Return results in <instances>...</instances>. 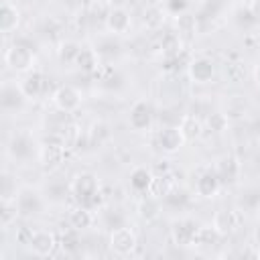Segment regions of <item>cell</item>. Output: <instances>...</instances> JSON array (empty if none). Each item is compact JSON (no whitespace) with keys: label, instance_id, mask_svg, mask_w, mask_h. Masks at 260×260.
Returning a JSON list of instances; mask_svg holds the SVG:
<instances>
[{"label":"cell","instance_id":"cell-1","mask_svg":"<svg viewBox=\"0 0 260 260\" xmlns=\"http://www.w3.org/2000/svg\"><path fill=\"white\" fill-rule=\"evenodd\" d=\"M69 193L79 205L89 207V209H95L102 201L100 183L93 173H77L69 183Z\"/></svg>","mask_w":260,"mask_h":260},{"label":"cell","instance_id":"cell-2","mask_svg":"<svg viewBox=\"0 0 260 260\" xmlns=\"http://www.w3.org/2000/svg\"><path fill=\"white\" fill-rule=\"evenodd\" d=\"M65 154H67L65 144L61 142L59 134L53 132V134L41 144V148H39V162H41L43 169L53 171V169L61 167V162L65 160Z\"/></svg>","mask_w":260,"mask_h":260},{"label":"cell","instance_id":"cell-3","mask_svg":"<svg viewBox=\"0 0 260 260\" xmlns=\"http://www.w3.org/2000/svg\"><path fill=\"white\" fill-rule=\"evenodd\" d=\"M4 61H6V65L12 71H16V73H28V71L35 69L37 57H35V51L30 47L20 45V43H14L12 47L6 49Z\"/></svg>","mask_w":260,"mask_h":260},{"label":"cell","instance_id":"cell-4","mask_svg":"<svg viewBox=\"0 0 260 260\" xmlns=\"http://www.w3.org/2000/svg\"><path fill=\"white\" fill-rule=\"evenodd\" d=\"M108 244H110V250L114 254H118V256H130L136 250V234L130 228H126V225L114 228V230H110Z\"/></svg>","mask_w":260,"mask_h":260},{"label":"cell","instance_id":"cell-5","mask_svg":"<svg viewBox=\"0 0 260 260\" xmlns=\"http://www.w3.org/2000/svg\"><path fill=\"white\" fill-rule=\"evenodd\" d=\"M51 98H53V104L57 106V110L65 112V114H73L81 106V93L73 85H59Z\"/></svg>","mask_w":260,"mask_h":260},{"label":"cell","instance_id":"cell-6","mask_svg":"<svg viewBox=\"0 0 260 260\" xmlns=\"http://www.w3.org/2000/svg\"><path fill=\"white\" fill-rule=\"evenodd\" d=\"M154 144H156L158 150H162V152H167V154H173V152H177V150L185 144V138H183V134H181L179 128L165 126V128L156 130V134H154Z\"/></svg>","mask_w":260,"mask_h":260},{"label":"cell","instance_id":"cell-7","mask_svg":"<svg viewBox=\"0 0 260 260\" xmlns=\"http://www.w3.org/2000/svg\"><path fill=\"white\" fill-rule=\"evenodd\" d=\"M16 205H18V211L22 217H30V215H37L43 211V197L39 195V191L30 189V187H24L16 193Z\"/></svg>","mask_w":260,"mask_h":260},{"label":"cell","instance_id":"cell-8","mask_svg":"<svg viewBox=\"0 0 260 260\" xmlns=\"http://www.w3.org/2000/svg\"><path fill=\"white\" fill-rule=\"evenodd\" d=\"M213 171L221 181V185H234L240 177V160L234 154H223L215 160Z\"/></svg>","mask_w":260,"mask_h":260},{"label":"cell","instance_id":"cell-9","mask_svg":"<svg viewBox=\"0 0 260 260\" xmlns=\"http://www.w3.org/2000/svg\"><path fill=\"white\" fill-rule=\"evenodd\" d=\"M242 221H244V219H242L240 211H236V209H219V211H215L211 225H213L221 236H230V234H234L236 230H240Z\"/></svg>","mask_w":260,"mask_h":260},{"label":"cell","instance_id":"cell-10","mask_svg":"<svg viewBox=\"0 0 260 260\" xmlns=\"http://www.w3.org/2000/svg\"><path fill=\"white\" fill-rule=\"evenodd\" d=\"M57 244H59V242H57V238H55L53 232L37 230V232H32V236H30L28 248H30V252H32L35 256L45 258V256H51V254H53V250L57 248Z\"/></svg>","mask_w":260,"mask_h":260},{"label":"cell","instance_id":"cell-11","mask_svg":"<svg viewBox=\"0 0 260 260\" xmlns=\"http://www.w3.org/2000/svg\"><path fill=\"white\" fill-rule=\"evenodd\" d=\"M128 124H130V128L136 130V132H142V130H148V128H150V124H152V110H150L148 102L138 100V102L130 108Z\"/></svg>","mask_w":260,"mask_h":260},{"label":"cell","instance_id":"cell-12","mask_svg":"<svg viewBox=\"0 0 260 260\" xmlns=\"http://www.w3.org/2000/svg\"><path fill=\"white\" fill-rule=\"evenodd\" d=\"M187 71L195 83H207L215 73V63L209 57L201 55V57H195L187 63Z\"/></svg>","mask_w":260,"mask_h":260},{"label":"cell","instance_id":"cell-13","mask_svg":"<svg viewBox=\"0 0 260 260\" xmlns=\"http://www.w3.org/2000/svg\"><path fill=\"white\" fill-rule=\"evenodd\" d=\"M47 77H45V73H41V71H28V73H24V77L20 79V89H22V93H24V98H30V100H35V98H39V95H43L45 93V89H47Z\"/></svg>","mask_w":260,"mask_h":260},{"label":"cell","instance_id":"cell-14","mask_svg":"<svg viewBox=\"0 0 260 260\" xmlns=\"http://www.w3.org/2000/svg\"><path fill=\"white\" fill-rule=\"evenodd\" d=\"M219 189H221V181L217 179V175H215L213 169H205V171H201L197 175V179H195V191H197V195L209 199V197H215L219 193Z\"/></svg>","mask_w":260,"mask_h":260},{"label":"cell","instance_id":"cell-15","mask_svg":"<svg viewBox=\"0 0 260 260\" xmlns=\"http://www.w3.org/2000/svg\"><path fill=\"white\" fill-rule=\"evenodd\" d=\"M197 230H199V228H197L195 221H191V219L175 221L173 228H171V240H173L177 246H191V244H195Z\"/></svg>","mask_w":260,"mask_h":260},{"label":"cell","instance_id":"cell-16","mask_svg":"<svg viewBox=\"0 0 260 260\" xmlns=\"http://www.w3.org/2000/svg\"><path fill=\"white\" fill-rule=\"evenodd\" d=\"M130 12L126 8H110L106 12V26L112 35H124L130 30Z\"/></svg>","mask_w":260,"mask_h":260},{"label":"cell","instance_id":"cell-17","mask_svg":"<svg viewBox=\"0 0 260 260\" xmlns=\"http://www.w3.org/2000/svg\"><path fill=\"white\" fill-rule=\"evenodd\" d=\"M20 22V10L16 8V4H12L10 0H2L0 6V30L4 35L12 32Z\"/></svg>","mask_w":260,"mask_h":260},{"label":"cell","instance_id":"cell-18","mask_svg":"<svg viewBox=\"0 0 260 260\" xmlns=\"http://www.w3.org/2000/svg\"><path fill=\"white\" fill-rule=\"evenodd\" d=\"M136 211H138V217L144 219V221H152L160 215V199L154 197V195H144L138 199L136 203Z\"/></svg>","mask_w":260,"mask_h":260},{"label":"cell","instance_id":"cell-19","mask_svg":"<svg viewBox=\"0 0 260 260\" xmlns=\"http://www.w3.org/2000/svg\"><path fill=\"white\" fill-rule=\"evenodd\" d=\"M8 152L14 158H26V156H30V152H32V140H30V136L24 134V132L12 134V138L8 142Z\"/></svg>","mask_w":260,"mask_h":260},{"label":"cell","instance_id":"cell-20","mask_svg":"<svg viewBox=\"0 0 260 260\" xmlns=\"http://www.w3.org/2000/svg\"><path fill=\"white\" fill-rule=\"evenodd\" d=\"M93 209H89V207H83V205H79L77 203V207L75 209H71L69 211V225L71 228H75V230H87V228H91L93 225Z\"/></svg>","mask_w":260,"mask_h":260},{"label":"cell","instance_id":"cell-21","mask_svg":"<svg viewBox=\"0 0 260 260\" xmlns=\"http://www.w3.org/2000/svg\"><path fill=\"white\" fill-rule=\"evenodd\" d=\"M24 102V93L20 85L16 83H4L2 85V108L4 110H16Z\"/></svg>","mask_w":260,"mask_h":260},{"label":"cell","instance_id":"cell-22","mask_svg":"<svg viewBox=\"0 0 260 260\" xmlns=\"http://www.w3.org/2000/svg\"><path fill=\"white\" fill-rule=\"evenodd\" d=\"M173 189H175V183H173L171 173H158V175L152 177L150 187H148V193L154 195V197H158V199H165Z\"/></svg>","mask_w":260,"mask_h":260},{"label":"cell","instance_id":"cell-23","mask_svg":"<svg viewBox=\"0 0 260 260\" xmlns=\"http://www.w3.org/2000/svg\"><path fill=\"white\" fill-rule=\"evenodd\" d=\"M75 65H77L81 71H85V73H95L102 63H100V55H98L95 49L81 47V51H79V55H77V59H75Z\"/></svg>","mask_w":260,"mask_h":260},{"label":"cell","instance_id":"cell-24","mask_svg":"<svg viewBox=\"0 0 260 260\" xmlns=\"http://www.w3.org/2000/svg\"><path fill=\"white\" fill-rule=\"evenodd\" d=\"M179 130L185 140H195L203 134V122L193 114H185L179 122Z\"/></svg>","mask_w":260,"mask_h":260},{"label":"cell","instance_id":"cell-25","mask_svg":"<svg viewBox=\"0 0 260 260\" xmlns=\"http://www.w3.org/2000/svg\"><path fill=\"white\" fill-rule=\"evenodd\" d=\"M152 177H154V175H152L150 169H146V167H136V169H132V173H130V185H132L134 191L146 193L148 187H150Z\"/></svg>","mask_w":260,"mask_h":260},{"label":"cell","instance_id":"cell-26","mask_svg":"<svg viewBox=\"0 0 260 260\" xmlns=\"http://www.w3.org/2000/svg\"><path fill=\"white\" fill-rule=\"evenodd\" d=\"M165 16H167V10H165L162 6H158V4H152V6L144 8L142 22H144V26H146V28L156 30V28H160V26H162Z\"/></svg>","mask_w":260,"mask_h":260},{"label":"cell","instance_id":"cell-27","mask_svg":"<svg viewBox=\"0 0 260 260\" xmlns=\"http://www.w3.org/2000/svg\"><path fill=\"white\" fill-rule=\"evenodd\" d=\"M18 215H20V211H18L16 199H2V207H0V223H2V230H8L16 221Z\"/></svg>","mask_w":260,"mask_h":260},{"label":"cell","instance_id":"cell-28","mask_svg":"<svg viewBox=\"0 0 260 260\" xmlns=\"http://www.w3.org/2000/svg\"><path fill=\"white\" fill-rule=\"evenodd\" d=\"M223 75H225V79L228 81H232V83H242L244 81V77H246V67H244V63L240 61V59H228L225 61V65H223Z\"/></svg>","mask_w":260,"mask_h":260},{"label":"cell","instance_id":"cell-29","mask_svg":"<svg viewBox=\"0 0 260 260\" xmlns=\"http://www.w3.org/2000/svg\"><path fill=\"white\" fill-rule=\"evenodd\" d=\"M55 134H59V138H61V142L65 144V148H73V146H77V142H79V138H81V128L75 124V122H67L59 132H55Z\"/></svg>","mask_w":260,"mask_h":260},{"label":"cell","instance_id":"cell-30","mask_svg":"<svg viewBox=\"0 0 260 260\" xmlns=\"http://www.w3.org/2000/svg\"><path fill=\"white\" fill-rule=\"evenodd\" d=\"M219 238H221V234H219L213 225H201V228L197 230L195 244H197V246L207 248V246H215V244L219 242Z\"/></svg>","mask_w":260,"mask_h":260},{"label":"cell","instance_id":"cell-31","mask_svg":"<svg viewBox=\"0 0 260 260\" xmlns=\"http://www.w3.org/2000/svg\"><path fill=\"white\" fill-rule=\"evenodd\" d=\"M175 24H177L179 37H181V35H185V37H191V35H195V28H197V20H195V16H193V14H189V12H181V14H177V18H175Z\"/></svg>","mask_w":260,"mask_h":260},{"label":"cell","instance_id":"cell-32","mask_svg":"<svg viewBox=\"0 0 260 260\" xmlns=\"http://www.w3.org/2000/svg\"><path fill=\"white\" fill-rule=\"evenodd\" d=\"M81 47L75 43V41H63L57 49V57L63 61V63H75L77 55H79Z\"/></svg>","mask_w":260,"mask_h":260},{"label":"cell","instance_id":"cell-33","mask_svg":"<svg viewBox=\"0 0 260 260\" xmlns=\"http://www.w3.org/2000/svg\"><path fill=\"white\" fill-rule=\"evenodd\" d=\"M61 248L67 252V254H73V252H77L79 250V230H75V228H69V230H65L63 232V236H61Z\"/></svg>","mask_w":260,"mask_h":260},{"label":"cell","instance_id":"cell-34","mask_svg":"<svg viewBox=\"0 0 260 260\" xmlns=\"http://www.w3.org/2000/svg\"><path fill=\"white\" fill-rule=\"evenodd\" d=\"M108 136H110V130H108V126H106L104 122H95V124H91V128L87 130V140H89V144H102Z\"/></svg>","mask_w":260,"mask_h":260},{"label":"cell","instance_id":"cell-35","mask_svg":"<svg viewBox=\"0 0 260 260\" xmlns=\"http://www.w3.org/2000/svg\"><path fill=\"white\" fill-rule=\"evenodd\" d=\"M205 124H207V128H209L211 132H223V130L228 128V116L221 114V112H213V114L207 116Z\"/></svg>","mask_w":260,"mask_h":260},{"label":"cell","instance_id":"cell-36","mask_svg":"<svg viewBox=\"0 0 260 260\" xmlns=\"http://www.w3.org/2000/svg\"><path fill=\"white\" fill-rule=\"evenodd\" d=\"M160 6L171 14H181L187 8V0H160Z\"/></svg>","mask_w":260,"mask_h":260},{"label":"cell","instance_id":"cell-37","mask_svg":"<svg viewBox=\"0 0 260 260\" xmlns=\"http://www.w3.org/2000/svg\"><path fill=\"white\" fill-rule=\"evenodd\" d=\"M2 199H14L16 197V187L12 189V181H10V177L8 175H4V179H2Z\"/></svg>","mask_w":260,"mask_h":260},{"label":"cell","instance_id":"cell-38","mask_svg":"<svg viewBox=\"0 0 260 260\" xmlns=\"http://www.w3.org/2000/svg\"><path fill=\"white\" fill-rule=\"evenodd\" d=\"M30 236H32V230H30V228H18V230H16V242H18V244H26V246H28Z\"/></svg>","mask_w":260,"mask_h":260},{"label":"cell","instance_id":"cell-39","mask_svg":"<svg viewBox=\"0 0 260 260\" xmlns=\"http://www.w3.org/2000/svg\"><path fill=\"white\" fill-rule=\"evenodd\" d=\"M128 2H130V0H106V4H108L110 8H124Z\"/></svg>","mask_w":260,"mask_h":260},{"label":"cell","instance_id":"cell-40","mask_svg":"<svg viewBox=\"0 0 260 260\" xmlns=\"http://www.w3.org/2000/svg\"><path fill=\"white\" fill-rule=\"evenodd\" d=\"M254 81H256V85L260 87V61H258L256 67H254Z\"/></svg>","mask_w":260,"mask_h":260},{"label":"cell","instance_id":"cell-41","mask_svg":"<svg viewBox=\"0 0 260 260\" xmlns=\"http://www.w3.org/2000/svg\"><path fill=\"white\" fill-rule=\"evenodd\" d=\"M67 2V6H71V8H81V4L85 2V0H65Z\"/></svg>","mask_w":260,"mask_h":260},{"label":"cell","instance_id":"cell-42","mask_svg":"<svg viewBox=\"0 0 260 260\" xmlns=\"http://www.w3.org/2000/svg\"><path fill=\"white\" fill-rule=\"evenodd\" d=\"M256 242H258V246H260V225L256 228Z\"/></svg>","mask_w":260,"mask_h":260},{"label":"cell","instance_id":"cell-43","mask_svg":"<svg viewBox=\"0 0 260 260\" xmlns=\"http://www.w3.org/2000/svg\"><path fill=\"white\" fill-rule=\"evenodd\" d=\"M256 215H258V219H260V201L256 203Z\"/></svg>","mask_w":260,"mask_h":260}]
</instances>
